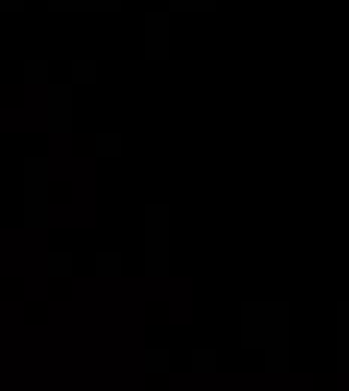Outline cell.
<instances>
[{"instance_id":"6da1fadb","label":"cell","mask_w":349,"mask_h":391,"mask_svg":"<svg viewBox=\"0 0 349 391\" xmlns=\"http://www.w3.org/2000/svg\"><path fill=\"white\" fill-rule=\"evenodd\" d=\"M163 358H166V355H163V352H151V355H148V361H151V364H148V367H151V370H160V367H163V364H166V361H163Z\"/></svg>"}]
</instances>
